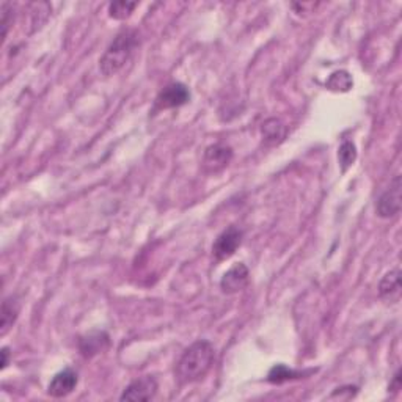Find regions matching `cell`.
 <instances>
[{
  "mask_svg": "<svg viewBox=\"0 0 402 402\" xmlns=\"http://www.w3.org/2000/svg\"><path fill=\"white\" fill-rule=\"evenodd\" d=\"M388 390H392L393 393H398L399 390H401V369L396 371V374L393 377V382L390 383V388Z\"/></svg>",
  "mask_w": 402,
  "mask_h": 402,
  "instance_id": "d6986e66",
  "label": "cell"
},
{
  "mask_svg": "<svg viewBox=\"0 0 402 402\" xmlns=\"http://www.w3.org/2000/svg\"><path fill=\"white\" fill-rule=\"evenodd\" d=\"M109 343L110 338L106 332H92L79 340V351L85 358H92L104 352Z\"/></svg>",
  "mask_w": 402,
  "mask_h": 402,
  "instance_id": "30bf717a",
  "label": "cell"
},
{
  "mask_svg": "<svg viewBox=\"0 0 402 402\" xmlns=\"http://www.w3.org/2000/svg\"><path fill=\"white\" fill-rule=\"evenodd\" d=\"M139 32L134 28H124L107 47L99 60V69L104 76L117 74L129 62L132 53L139 47Z\"/></svg>",
  "mask_w": 402,
  "mask_h": 402,
  "instance_id": "7a4b0ae2",
  "label": "cell"
},
{
  "mask_svg": "<svg viewBox=\"0 0 402 402\" xmlns=\"http://www.w3.org/2000/svg\"><path fill=\"white\" fill-rule=\"evenodd\" d=\"M2 369H5L10 363V349L8 347H2Z\"/></svg>",
  "mask_w": 402,
  "mask_h": 402,
  "instance_id": "ffe728a7",
  "label": "cell"
},
{
  "mask_svg": "<svg viewBox=\"0 0 402 402\" xmlns=\"http://www.w3.org/2000/svg\"><path fill=\"white\" fill-rule=\"evenodd\" d=\"M233 159V149L224 143H214L208 146L203 154V169L208 173H219L225 170Z\"/></svg>",
  "mask_w": 402,
  "mask_h": 402,
  "instance_id": "52a82bcc",
  "label": "cell"
},
{
  "mask_svg": "<svg viewBox=\"0 0 402 402\" xmlns=\"http://www.w3.org/2000/svg\"><path fill=\"white\" fill-rule=\"evenodd\" d=\"M77 383H79V376L74 369L65 368L52 377V380L47 387V393L52 398H65V396L71 394L76 390Z\"/></svg>",
  "mask_w": 402,
  "mask_h": 402,
  "instance_id": "9c48e42d",
  "label": "cell"
},
{
  "mask_svg": "<svg viewBox=\"0 0 402 402\" xmlns=\"http://www.w3.org/2000/svg\"><path fill=\"white\" fill-rule=\"evenodd\" d=\"M137 8L135 2H124V0H119V2H112L109 5V16L112 19L123 21L126 17H129L132 11Z\"/></svg>",
  "mask_w": 402,
  "mask_h": 402,
  "instance_id": "e0dca14e",
  "label": "cell"
},
{
  "mask_svg": "<svg viewBox=\"0 0 402 402\" xmlns=\"http://www.w3.org/2000/svg\"><path fill=\"white\" fill-rule=\"evenodd\" d=\"M401 176L396 175L388 189L379 196L376 205V212L382 219H393L401 212Z\"/></svg>",
  "mask_w": 402,
  "mask_h": 402,
  "instance_id": "277c9868",
  "label": "cell"
},
{
  "mask_svg": "<svg viewBox=\"0 0 402 402\" xmlns=\"http://www.w3.org/2000/svg\"><path fill=\"white\" fill-rule=\"evenodd\" d=\"M21 311V302L17 300V297L10 296L7 299H3L2 302V310H0V335L5 337L11 327L15 326V322L19 317Z\"/></svg>",
  "mask_w": 402,
  "mask_h": 402,
  "instance_id": "8fae6325",
  "label": "cell"
},
{
  "mask_svg": "<svg viewBox=\"0 0 402 402\" xmlns=\"http://www.w3.org/2000/svg\"><path fill=\"white\" fill-rule=\"evenodd\" d=\"M302 373H297V371H294L291 368H287L286 365H275L274 368L269 371L267 374V382L271 383H285L287 380H292V379H299V377H302Z\"/></svg>",
  "mask_w": 402,
  "mask_h": 402,
  "instance_id": "5bb4252c",
  "label": "cell"
},
{
  "mask_svg": "<svg viewBox=\"0 0 402 402\" xmlns=\"http://www.w3.org/2000/svg\"><path fill=\"white\" fill-rule=\"evenodd\" d=\"M338 158H340V165L343 173L349 169V167L353 165V162L357 160V148L353 145V142L351 140H344L341 143L340 151H338Z\"/></svg>",
  "mask_w": 402,
  "mask_h": 402,
  "instance_id": "2e32d148",
  "label": "cell"
},
{
  "mask_svg": "<svg viewBox=\"0 0 402 402\" xmlns=\"http://www.w3.org/2000/svg\"><path fill=\"white\" fill-rule=\"evenodd\" d=\"M158 380L154 379L153 376H143L139 377V379L131 382L128 387L124 388L123 394L119 396L122 401H134V402H145V401H151L154 399L156 393H158Z\"/></svg>",
  "mask_w": 402,
  "mask_h": 402,
  "instance_id": "8992f818",
  "label": "cell"
},
{
  "mask_svg": "<svg viewBox=\"0 0 402 402\" xmlns=\"http://www.w3.org/2000/svg\"><path fill=\"white\" fill-rule=\"evenodd\" d=\"M401 291V271L399 269H393V271L387 272L379 283V296L382 299H393L394 296H399Z\"/></svg>",
  "mask_w": 402,
  "mask_h": 402,
  "instance_id": "4fadbf2b",
  "label": "cell"
},
{
  "mask_svg": "<svg viewBox=\"0 0 402 402\" xmlns=\"http://www.w3.org/2000/svg\"><path fill=\"white\" fill-rule=\"evenodd\" d=\"M190 101V90L181 82H171L156 98V109L167 110L185 106Z\"/></svg>",
  "mask_w": 402,
  "mask_h": 402,
  "instance_id": "5b68a950",
  "label": "cell"
},
{
  "mask_svg": "<svg viewBox=\"0 0 402 402\" xmlns=\"http://www.w3.org/2000/svg\"><path fill=\"white\" fill-rule=\"evenodd\" d=\"M242 237L244 233L239 230L236 225L228 226L226 230L221 231L212 244V255L215 256V260H230V258L236 253L237 249L241 247Z\"/></svg>",
  "mask_w": 402,
  "mask_h": 402,
  "instance_id": "3957f363",
  "label": "cell"
},
{
  "mask_svg": "<svg viewBox=\"0 0 402 402\" xmlns=\"http://www.w3.org/2000/svg\"><path fill=\"white\" fill-rule=\"evenodd\" d=\"M250 271L244 262H236L233 267L228 269L220 280V287L225 294L241 292L249 285Z\"/></svg>",
  "mask_w": 402,
  "mask_h": 402,
  "instance_id": "ba28073f",
  "label": "cell"
},
{
  "mask_svg": "<svg viewBox=\"0 0 402 402\" xmlns=\"http://www.w3.org/2000/svg\"><path fill=\"white\" fill-rule=\"evenodd\" d=\"M0 11H2V22H0V26H2V38L5 40L8 35L10 26H13V17H15L13 3L3 2L2 7H0Z\"/></svg>",
  "mask_w": 402,
  "mask_h": 402,
  "instance_id": "ac0fdd59",
  "label": "cell"
},
{
  "mask_svg": "<svg viewBox=\"0 0 402 402\" xmlns=\"http://www.w3.org/2000/svg\"><path fill=\"white\" fill-rule=\"evenodd\" d=\"M261 134L266 145L275 146L280 145V143L286 139L287 128L278 118H267L261 126Z\"/></svg>",
  "mask_w": 402,
  "mask_h": 402,
  "instance_id": "7c38bea8",
  "label": "cell"
},
{
  "mask_svg": "<svg viewBox=\"0 0 402 402\" xmlns=\"http://www.w3.org/2000/svg\"><path fill=\"white\" fill-rule=\"evenodd\" d=\"M215 362L214 346L206 340L190 344L176 365V379L181 385H189L205 379Z\"/></svg>",
  "mask_w": 402,
  "mask_h": 402,
  "instance_id": "6da1fadb",
  "label": "cell"
},
{
  "mask_svg": "<svg viewBox=\"0 0 402 402\" xmlns=\"http://www.w3.org/2000/svg\"><path fill=\"white\" fill-rule=\"evenodd\" d=\"M352 85V76L347 73V71H337V73H333L327 81V88L332 90V92H349Z\"/></svg>",
  "mask_w": 402,
  "mask_h": 402,
  "instance_id": "9a60e30c",
  "label": "cell"
}]
</instances>
